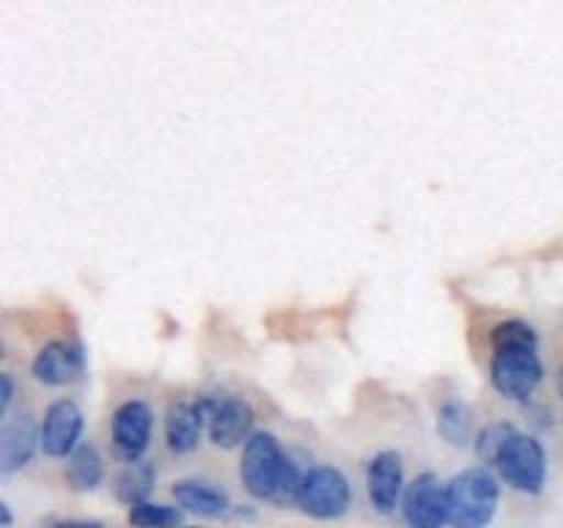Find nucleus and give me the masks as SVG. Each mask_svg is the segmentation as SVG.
Listing matches in <instances>:
<instances>
[{
    "label": "nucleus",
    "mask_w": 563,
    "mask_h": 528,
    "mask_svg": "<svg viewBox=\"0 0 563 528\" xmlns=\"http://www.w3.org/2000/svg\"><path fill=\"white\" fill-rule=\"evenodd\" d=\"M544 366L539 358V336L522 319H506L493 328L489 380L500 396L526 402L542 385Z\"/></svg>",
    "instance_id": "1"
},
{
    "label": "nucleus",
    "mask_w": 563,
    "mask_h": 528,
    "mask_svg": "<svg viewBox=\"0 0 563 528\" xmlns=\"http://www.w3.org/2000/svg\"><path fill=\"white\" fill-rule=\"evenodd\" d=\"M240 479L242 487L256 501L286 506L297 504L302 473L273 432H253L242 446Z\"/></svg>",
    "instance_id": "2"
},
{
    "label": "nucleus",
    "mask_w": 563,
    "mask_h": 528,
    "mask_svg": "<svg viewBox=\"0 0 563 528\" xmlns=\"http://www.w3.org/2000/svg\"><path fill=\"white\" fill-rule=\"evenodd\" d=\"M445 490H449L451 526L489 528L500 504V482L489 468H467L456 473Z\"/></svg>",
    "instance_id": "3"
},
{
    "label": "nucleus",
    "mask_w": 563,
    "mask_h": 528,
    "mask_svg": "<svg viewBox=\"0 0 563 528\" xmlns=\"http://www.w3.org/2000/svg\"><path fill=\"white\" fill-rule=\"evenodd\" d=\"M352 484L335 465H317L302 473L297 490V509L313 520H339L352 506Z\"/></svg>",
    "instance_id": "4"
},
{
    "label": "nucleus",
    "mask_w": 563,
    "mask_h": 528,
    "mask_svg": "<svg viewBox=\"0 0 563 528\" xmlns=\"http://www.w3.org/2000/svg\"><path fill=\"white\" fill-rule=\"evenodd\" d=\"M495 468H498L500 479L511 490L539 495L544 490V482H548V451L533 435L515 432L509 443L504 446V451H500Z\"/></svg>",
    "instance_id": "5"
},
{
    "label": "nucleus",
    "mask_w": 563,
    "mask_h": 528,
    "mask_svg": "<svg viewBox=\"0 0 563 528\" xmlns=\"http://www.w3.org/2000/svg\"><path fill=\"white\" fill-rule=\"evenodd\" d=\"M154 410L143 399L121 402L110 418V440L124 465L141 462L152 446Z\"/></svg>",
    "instance_id": "6"
},
{
    "label": "nucleus",
    "mask_w": 563,
    "mask_h": 528,
    "mask_svg": "<svg viewBox=\"0 0 563 528\" xmlns=\"http://www.w3.org/2000/svg\"><path fill=\"white\" fill-rule=\"evenodd\" d=\"M203 413H207V435L218 449H236L245 446L253 435V407L245 399L231 394L203 396Z\"/></svg>",
    "instance_id": "7"
},
{
    "label": "nucleus",
    "mask_w": 563,
    "mask_h": 528,
    "mask_svg": "<svg viewBox=\"0 0 563 528\" xmlns=\"http://www.w3.org/2000/svg\"><path fill=\"white\" fill-rule=\"evenodd\" d=\"M401 515L407 528H445L451 526L449 490L434 473H421L407 484Z\"/></svg>",
    "instance_id": "8"
},
{
    "label": "nucleus",
    "mask_w": 563,
    "mask_h": 528,
    "mask_svg": "<svg viewBox=\"0 0 563 528\" xmlns=\"http://www.w3.org/2000/svg\"><path fill=\"white\" fill-rule=\"evenodd\" d=\"M86 416L75 399H58L44 410L42 421V451L53 460H69L82 443Z\"/></svg>",
    "instance_id": "9"
},
{
    "label": "nucleus",
    "mask_w": 563,
    "mask_h": 528,
    "mask_svg": "<svg viewBox=\"0 0 563 528\" xmlns=\"http://www.w3.org/2000/svg\"><path fill=\"white\" fill-rule=\"evenodd\" d=\"M31 374L36 383L49 388H64L86 374V350L77 341H49L31 361Z\"/></svg>",
    "instance_id": "10"
},
{
    "label": "nucleus",
    "mask_w": 563,
    "mask_h": 528,
    "mask_svg": "<svg viewBox=\"0 0 563 528\" xmlns=\"http://www.w3.org/2000/svg\"><path fill=\"white\" fill-rule=\"evenodd\" d=\"M366 490L368 501L377 512L388 515L405 501L407 482H405V462L399 451H377L366 465Z\"/></svg>",
    "instance_id": "11"
},
{
    "label": "nucleus",
    "mask_w": 563,
    "mask_h": 528,
    "mask_svg": "<svg viewBox=\"0 0 563 528\" xmlns=\"http://www.w3.org/2000/svg\"><path fill=\"white\" fill-rule=\"evenodd\" d=\"M38 449H42V424H36V418L27 416V413L3 418V427H0V476L22 471Z\"/></svg>",
    "instance_id": "12"
},
{
    "label": "nucleus",
    "mask_w": 563,
    "mask_h": 528,
    "mask_svg": "<svg viewBox=\"0 0 563 528\" xmlns=\"http://www.w3.org/2000/svg\"><path fill=\"white\" fill-rule=\"evenodd\" d=\"M207 432V413L198 402H170L165 410V446L170 454L181 457L196 451Z\"/></svg>",
    "instance_id": "13"
},
{
    "label": "nucleus",
    "mask_w": 563,
    "mask_h": 528,
    "mask_svg": "<svg viewBox=\"0 0 563 528\" xmlns=\"http://www.w3.org/2000/svg\"><path fill=\"white\" fill-rule=\"evenodd\" d=\"M176 506H181L185 512H192L198 517H223L231 512V498L225 490H220L218 484L203 482V479H179V482L170 487Z\"/></svg>",
    "instance_id": "14"
},
{
    "label": "nucleus",
    "mask_w": 563,
    "mask_h": 528,
    "mask_svg": "<svg viewBox=\"0 0 563 528\" xmlns=\"http://www.w3.org/2000/svg\"><path fill=\"white\" fill-rule=\"evenodd\" d=\"M154 487H157V468L146 460L124 465L113 479V495L121 504L130 506V509L148 501Z\"/></svg>",
    "instance_id": "15"
},
{
    "label": "nucleus",
    "mask_w": 563,
    "mask_h": 528,
    "mask_svg": "<svg viewBox=\"0 0 563 528\" xmlns=\"http://www.w3.org/2000/svg\"><path fill=\"white\" fill-rule=\"evenodd\" d=\"M64 476L69 482V487L77 490V493H91V490H97L104 482V460L97 451V446H77L75 454L66 460Z\"/></svg>",
    "instance_id": "16"
},
{
    "label": "nucleus",
    "mask_w": 563,
    "mask_h": 528,
    "mask_svg": "<svg viewBox=\"0 0 563 528\" xmlns=\"http://www.w3.org/2000/svg\"><path fill=\"white\" fill-rule=\"evenodd\" d=\"M438 432L445 443L467 446L473 440L471 407L462 399H445L438 410Z\"/></svg>",
    "instance_id": "17"
},
{
    "label": "nucleus",
    "mask_w": 563,
    "mask_h": 528,
    "mask_svg": "<svg viewBox=\"0 0 563 528\" xmlns=\"http://www.w3.org/2000/svg\"><path fill=\"white\" fill-rule=\"evenodd\" d=\"M132 528H181L185 512L168 504H154V501H143V504L132 506L126 515Z\"/></svg>",
    "instance_id": "18"
},
{
    "label": "nucleus",
    "mask_w": 563,
    "mask_h": 528,
    "mask_svg": "<svg viewBox=\"0 0 563 528\" xmlns=\"http://www.w3.org/2000/svg\"><path fill=\"white\" fill-rule=\"evenodd\" d=\"M517 429L511 427V424L506 421H495V424H487V427L482 429V432L476 435V454L478 460L487 462V465H495L500 457V451H504V446L509 443V438L515 435Z\"/></svg>",
    "instance_id": "19"
},
{
    "label": "nucleus",
    "mask_w": 563,
    "mask_h": 528,
    "mask_svg": "<svg viewBox=\"0 0 563 528\" xmlns=\"http://www.w3.org/2000/svg\"><path fill=\"white\" fill-rule=\"evenodd\" d=\"M11 402H14V377L9 372L0 374V416L9 418Z\"/></svg>",
    "instance_id": "20"
},
{
    "label": "nucleus",
    "mask_w": 563,
    "mask_h": 528,
    "mask_svg": "<svg viewBox=\"0 0 563 528\" xmlns=\"http://www.w3.org/2000/svg\"><path fill=\"white\" fill-rule=\"evenodd\" d=\"M42 528H104L99 520H77V517H66V520H49Z\"/></svg>",
    "instance_id": "21"
},
{
    "label": "nucleus",
    "mask_w": 563,
    "mask_h": 528,
    "mask_svg": "<svg viewBox=\"0 0 563 528\" xmlns=\"http://www.w3.org/2000/svg\"><path fill=\"white\" fill-rule=\"evenodd\" d=\"M11 522H14V515H11V506L5 504V501H0V526L11 528Z\"/></svg>",
    "instance_id": "22"
},
{
    "label": "nucleus",
    "mask_w": 563,
    "mask_h": 528,
    "mask_svg": "<svg viewBox=\"0 0 563 528\" xmlns=\"http://www.w3.org/2000/svg\"><path fill=\"white\" fill-rule=\"evenodd\" d=\"M185 528H196V526H185Z\"/></svg>",
    "instance_id": "23"
},
{
    "label": "nucleus",
    "mask_w": 563,
    "mask_h": 528,
    "mask_svg": "<svg viewBox=\"0 0 563 528\" xmlns=\"http://www.w3.org/2000/svg\"><path fill=\"white\" fill-rule=\"evenodd\" d=\"M561 388H563V377H561Z\"/></svg>",
    "instance_id": "24"
}]
</instances>
